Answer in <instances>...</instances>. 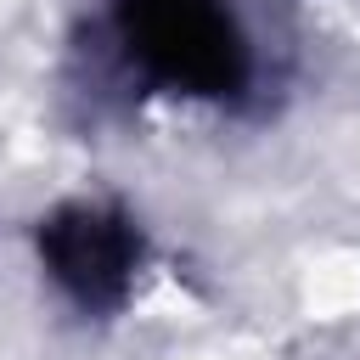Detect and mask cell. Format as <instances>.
I'll use <instances>...</instances> for the list:
<instances>
[{
	"mask_svg": "<svg viewBox=\"0 0 360 360\" xmlns=\"http://www.w3.org/2000/svg\"><path fill=\"white\" fill-rule=\"evenodd\" d=\"M118 28L129 56L169 90L231 96L248 79V45L219 0H124Z\"/></svg>",
	"mask_w": 360,
	"mask_h": 360,
	"instance_id": "cell-1",
	"label": "cell"
},
{
	"mask_svg": "<svg viewBox=\"0 0 360 360\" xmlns=\"http://www.w3.org/2000/svg\"><path fill=\"white\" fill-rule=\"evenodd\" d=\"M39 259H45V270L79 304L112 309L129 292L141 242H135V231H129L124 214L96 208V202H73V208H56L39 225Z\"/></svg>",
	"mask_w": 360,
	"mask_h": 360,
	"instance_id": "cell-2",
	"label": "cell"
}]
</instances>
